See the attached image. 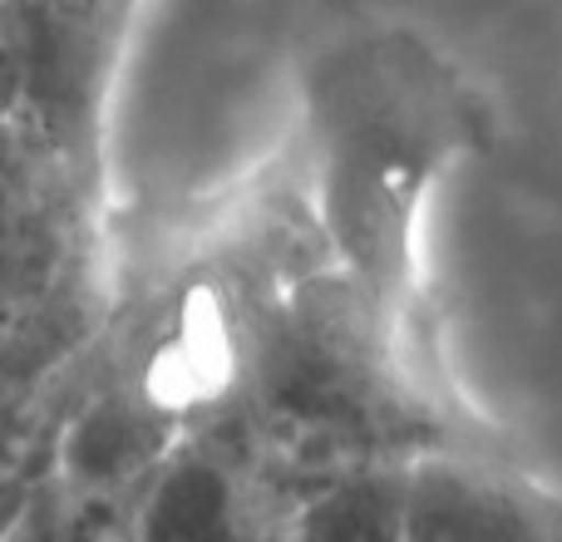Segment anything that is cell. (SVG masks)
Instances as JSON below:
<instances>
[{"mask_svg":"<svg viewBox=\"0 0 562 542\" xmlns=\"http://www.w3.org/2000/svg\"><path fill=\"white\" fill-rule=\"evenodd\" d=\"M144 484H89L49 468L0 523V542H138Z\"/></svg>","mask_w":562,"mask_h":542,"instance_id":"cell-7","label":"cell"},{"mask_svg":"<svg viewBox=\"0 0 562 542\" xmlns=\"http://www.w3.org/2000/svg\"><path fill=\"white\" fill-rule=\"evenodd\" d=\"M173 419L144 395H104L69 419L65 444L55 454L59 474L89 478V484H148L164 454L173 449Z\"/></svg>","mask_w":562,"mask_h":542,"instance_id":"cell-5","label":"cell"},{"mask_svg":"<svg viewBox=\"0 0 562 542\" xmlns=\"http://www.w3.org/2000/svg\"><path fill=\"white\" fill-rule=\"evenodd\" d=\"M277 542H281V538H277Z\"/></svg>","mask_w":562,"mask_h":542,"instance_id":"cell-8","label":"cell"},{"mask_svg":"<svg viewBox=\"0 0 562 542\" xmlns=\"http://www.w3.org/2000/svg\"><path fill=\"white\" fill-rule=\"evenodd\" d=\"M144 0H0V134L85 193L104 188V118Z\"/></svg>","mask_w":562,"mask_h":542,"instance_id":"cell-2","label":"cell"},{"mask_svg":"<svg viewBox=\"0 0 562 542\" xmlns=\"http://www.w3.org/2000/svg\"><path fill=\"white\" fill-rule=\"evenodd\" d=\"M321 213L375 301H400L415 217L439 168L479 138L459 79L409 35L336 49L311 84Z\"/></svg>","mask_w":562,"mask_h":542,"instance_id":"cell-1","label":"cell"},{"mask_svg":"<svg viewBox=\"0 0 562 542\" xmlns=\"http://www.w3.org/2000/svg\"><path fill=\"white\" fill-rule=\"evenodd\" d=\"M243 464L213 444H173L148 474L138 542H252Z\"/></svg>","mask_w":562,"mask_h":542,"instance_id":"cell-4","label":"cell"},{"mask_svg":"<svg viewBox=\"0 0 562 542\" xmlns=\"http://www.w3.org/2000/svg\"><path fill=\"white\" fill-rule=\"evenodd\" d=\"M409 459L356 464L291 508L281 542H405Z\"/></svg>","mask_w":562,"mask_h":542,"instance_id":"cell-6","label":"cell"},{"mask_svg":"<svg viewBox=\"0 0 562 542\" xmlns=\"http://www.w3.org/2000/svg\"><path fill=\"white\" fill-rule=\"evenodd\" d=\"M405 542H558V518L504 468L419 449L405 478Z\"/></svg>","mask_w":562,"mask_h":542,"instance_id":"cell-3","label":"cell"}]
</instances>
